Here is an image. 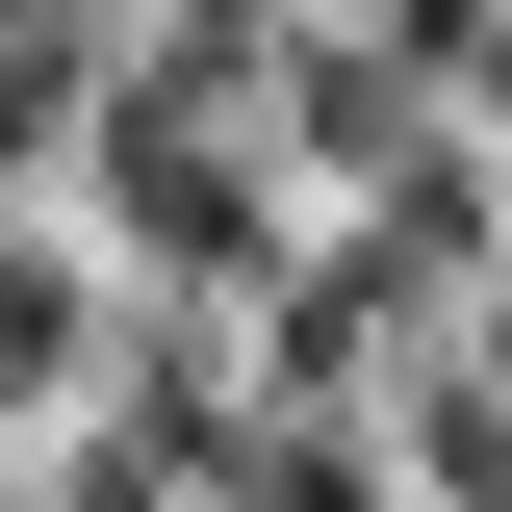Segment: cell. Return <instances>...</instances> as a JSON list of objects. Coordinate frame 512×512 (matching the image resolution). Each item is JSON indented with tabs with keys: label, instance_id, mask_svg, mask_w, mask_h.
I'll list each match as a JSON object with an SVG mask.
<instances>
[{
	"label": "cell",
	"instance_id": "6da1fadb",
	"mask_svg": "<svg viewBox=\"0 0 512 512\" xmlns=\"http://www.w3.org/2000/svg\"><path fill=\"white\" fill-rule=\"evenodd\" d=\"M0 410H103V282L52 231H0Z\"/></svg>",
	"mask_w": 512,
	"mask_h": 512
}]
</instances>
